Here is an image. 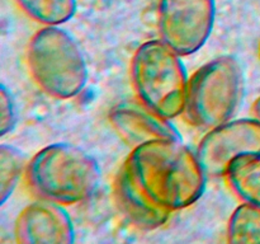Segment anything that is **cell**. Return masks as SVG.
<instances>
[{
  "label": "cell",
  "instance_id": "1",
  "mask_svg": "<svg viewBox=\"0 0 260 244\" xmlns=\"http://www.w3.org/2000/svg\"><path fill=\"white\" fill-rule=\"evenodd\" d=\"M124 163L145 193L170 212L197 202L206 190L208 175L183 141L145 142L134 147Z\"/></svg>",
  "mask_w": 260,
  "mask_h": 244
},
{
  "label": "cell",
  "instance_id": "2",
  "mask_svg": "<svg viewBox=\"0 0 260 244\" xmlns=\"http://www.w3.org/2000/svg\"><path fill=\"white\" fill-rule=\"evenodd\" d=\"M102 170L93 155L69 142L38 150L25 167L28 187L41 198L74 205L91 197Z\"/></svg>",
  "mask_w": 260,
  "mask_h": 244
},
{
  "label": "cell",
  "instance_id": "3",
  "mask_svg": "<svg viewBox=\"0 0 260 244\" xmlns=\"http://www.w3.org/2000/svg\"><path fill=\"white\" fill-rule=\"evenodd\" d=\"M131 80L137 99L167 119L185 112L189 76L182 55L162 40L139 46L131 60Z\"/></svg>",
  "mask_w": 260,
  "mask_h": 244
},
{
  "label": "cell",
  "instance_id": "4",
  "mask_svg": "<svg viewBox=\"0 0 260 244\" xmlns=\"http://www.w3.org/2000/svg\"><path fill=\"white\" fill-rule=\"evenodd\" d=\"M27 65L35 83L57 99L75 98L89 80L88 64L78 41L60 25H43L32 36Z\"/></svg>",
  "mask_w": 260,
  "mask_h": 244
},
{
  "label": "cell",
  "instance_id": "5",
  "mask_svg": "<svg viewBox=\"0 0 260 244\" xmlns=\"http://www.w3.org/2000/svg\"><path fill=\"white\" fill-rule=\"evenodd\" d=\"M244 93L243 68L222 55L198 68L189 78L185 113L190 124L213 129L234 118Z\"/></svg>",
  "mask_w": 260,
  "mask_h": 244
},
{
  "label": "cell",
  "instance_id": "6",
  "mask_svg": "<svg viewBox=\"0 0 260 244\" xmlns=\"http://www.w3.org/2000/svg\"><path fill=\"white\" fill-rule=\"evenodd\" d=\"M216 19V0H159L160 40L188 56L200 51L210 38Z\"/></svg>",
  "mask_w": 260,
  "mask_h": 244
},
{
  "label": "cell",
  "instance_id": "7",
  "mask_svg": "<svg viewBox=\"0 0 260 244\" xmlns=\"http://www.w3.org/2000/svg\"><path fill=\"white\" fill-rule=\"evenodd\" d=\"M196 154L208 177H223L239 158L260 155V121L233 118L210 129Z\"/></svg>",
  "mask_w": 260,
  "mask_h": 244
},
{
  "label": "cell",
  "instance_id": "8",
  "mask_svg": "<svg viewBox=\"0 0 260 244\" xmlns=\"http://www.w3.org/2000/svg\"><path fill=\"white\" fill-rule=\"evenodd\" d=\"M14 236L22 244H71L76 230L65 205L41 198L20 211Z\"/></svg>",
  "mask_w": 260,
  "mask_h": 244
},
{
  "label": "cell",
  "instance_id": "9",
  "mask_svg": "<svg viewBox=\"0 0 260 244\" xmlns=\"http://www.w3.org/2000/svg\"><path fill=\"white\" fill-rule=\"evenodd\" d=\"M109 119L119 136L132 147L154 140L183 141L179 130L170 119L152 112L140 99L119 102L112 108Z\"/></svg>",
  "mask_w": 260,
  "mask_h": 244
},
{
  "label": "cell",
  "instance_id": "10",
  "mask_svg": "<svg viewBox=\"0 0 260 244\" xmlns=\"http://www.w3.org/2000/svg\"><path fill=\"white\" fill-rule=\"evenodd\" d=\"M114 196L119 210L135 226L145 230L160 228L168 221L170 211L156 205L135 180L126 163L114 182Z\"/></svg>",
  "mask_w": 260,
  "mask_h": 244
},
{
  "label": "cell",
  "instance_id": "11",
  "mask_svg": "<svg viewBox=\"0 0 260 244\" xmlns=\"http://www.w3.org/2000/svg\"><path fill=\"white\" fill-rule=\"evenodd\" d=\"M225 177L236 197L260 208V155L236 159Z\"/></svg>",
  "mask_w": 260,
  "mask_h": 244
},
{
  "label": "cell",
  "instance_id": "12",
  "mask_svg": "<svg viewBox=\"0 0 260 244\" xmlns=\"http://www.w3.org/2000/svg\"><path fill=\"white\" fill-rule=\"evenodd\" d=\"M23 13L42 25H61L74 18L78 0H15Z\"/></svg>",
  "mask_w": 260,
  "mask_h": 244
},
{
  "label": "cell",
  "instance_id": "13",
  "mask_svg": "<svg viewBox=\"0 0 260 244\" xmlns=\"http://www.w3.org/2000/svg\"><path fill=\"white\" fill-rule=\"evenodd\" d=\"M229 243H260V208L243 202L228 224Z\"/></svg>",
  "mask_w": 260,
  "mask_h": 244
},
{
  "label": "cell",
  "instance_id": "14",
  "mask_svg": "<svg viewBox=\"0 0 260 244\" xmlns=\"http://www.w3.org/2000/svg\"><path fill=\"white\" fill-rule=\"evenodd\" d=\"M24 169V155L13 145H0V203L13 195Z\"/></svg>",
  "mask_w": 260,
  "mask_h": 244
},
{
  "label": "cell",
  "instance_id": "15",
  "mask_svg": "<svg viewBox=\"0 0 260 244\" xmlns=\"http://www.w3.org/2000/svg\"><path fill=\"white\" fill-rule=\"evenodd\" d=\"M18 121V112L15 99L12 90L4 83L0 86V135L10 134Z\"/></svg>",
  "mask_w": 260,
  "mask_h": 244
},
{
  "label": "cell",
  "instance_id": "16",
  "mask_svg": "<svg viewBox=\"0 0 260 244\" xmlns=\"http://www.w3.org/2000/svg\"><path fill=\"white\" fill-rule=\"evenodd\" d=\"M253 109H254V113H255V118H258L260 121V96L256 98V101L254 102Z\"/></svg>",
  "mask_w": 260,
  "mask_h": 244
}]
</instances>
